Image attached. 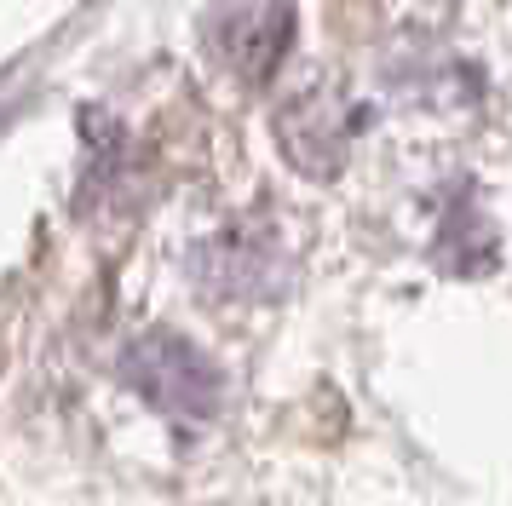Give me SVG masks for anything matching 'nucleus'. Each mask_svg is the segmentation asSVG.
I'll return each mask as SVG.
<instances>
[{
    "label": "nucleus",
    "mask_w": 512,
    "mask_h": 506,
    "mask_svg": "<svg viewBox=\"0 0 512 506\" xmlns=\"http://www.w3.org/2000/svg\"><path fill=\"white\" fill-rule=\"evenodd\" d=\"M121 380L139 391L150 409H162L167 420H190L202 426L225 403V374L202 345H190L173 328H150L121 351Z\"/></svg>",
    "instance_id": "1"
},
{
    "label": "nucleus",
    "mask_w": 512,
    "mask_h": 506,
    "mask_svg": "<svg viewBox=\"0 0 512 506\" xmlns=\"http://www.w3.org/2000/svg\"><path fill=\"white\" fill-rule=\"evenodd\" d=\"M202 29L219 69H231L248 87H265L294 46V0H213Z\"/></svg>",
    "instance_id": "2"
},
{
    "label": "nucleus",
    "mask_w": 512,
    "mask_h": 506,
    "mask_svg": "<svg viewBox=\"0 0 512 506\" xmlns=\"http://www.w3.org/2000/svg\"><path fill=\"white\" fill-rule=\"evenodd\" d=\"M351 133H357V110L334 81H311L294 98H282L277 110V144L288 167L305 179H334L351 156Z\"/></svg>",
    "instance_id": "3"
},
{
    "label": "nucleus",
    "mask_w": 512,
    "mask_h": 506,
    "mask_svg": "<svg viewBox=\"0 0 512 506\" xmlns=\"http://www.w3.org/2000/svg\"><path fill=\"white\" fill-rule=\"evenodd\" d=\"M190 271L213 299H271L288 276V259L271 230H219L190 253Z\"/></svg>",
    "instance_id": "4"
},
{
    "label": "nucleus",
    "mask_w": 512,
    "mask_h": 506,
    "mask_svg": "<svg viewBox=\"0 0 512 506\" xmlns=\"http://www.w3.org/2000/svg\"><path fill=\"white\" fill-rule=\"evenodd\" d=\"M432 259H438L443 271H455V276L495 271V259H501V236H495V225H489L484 207L472 202V190L449 196V207H443V219H438Z\"/></svg>",
    "instance_id": "5"
}]
</instances>
